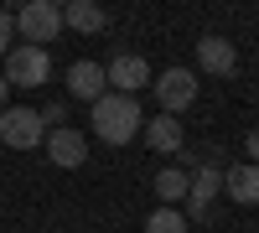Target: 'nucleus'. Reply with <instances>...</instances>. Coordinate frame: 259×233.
Wrapping results in <instances>:
<instances>
[{"label":"nucleus","instance_id":"obj_10","mask_svg":"<svg viewBox=\"0 0 259 233\" xmlns=\"http://www.w3.org/2000/svg\"><path fill=\"white\" fill-rule=\"evenodd\" d=\"M197 68L212 73V78H228L233 68H239V52H233L228 36H202L197 41Z\"/></svg>","mask_w":259,"mask_h":233},{"label":"nucleus","instance_id":"obj_9","mask_svg":"<svg viewBox=\"0 0 259 233\" xmlns=\"http://www.w3.org/2000/svg\"><path fill=\"white\" fill-rule=\"evenodd\" d=\"M140 135H145V145L156 156H182L187 151V135H182V124L171 119V114H156L150 124H140Z\"/></svg>","mask_w":259,"mask_h":233},{"label":"nucleus","instance_id":"obj_15","mask_svg":"<svg viewBox=\"0 0 259 233\" xmlns=\"http://www.w3.org/2000/svg\"><path fill=\"white\" fill-rule=\"evenodd\" d=\"M145 233H187V218L177 207H156V213L145 218Z\"/></svg>","mask_w":259,"mask_h":233},{"label":"nucleus","instance_id":"obj_12","mask_svg":"<svg viewBox=\"0 0 259 233\" xmlns=\"http://www.w3.org/2000/svg\"><path fill=\"white\" fill-rule=\"evenodd\" d=\"M62 26L99 36L104 26H109V16H104V6H94V0H68V6H62Z\"/></svg>","mask_w":259,"mask_h":233},{"label":"nucleus","instance_id":"obj_5","mask_svg":"<svg viewBox=\"0 0 259 233\" xmlns=\"http://www.w3.org/2000/svg\"><path fill=\"white\" fill-rule=\"evenodd\" d=\"M0 140L11 145V151H36L47 130H41V114L36 109H6L0 114Z\"/></svg>","mask_w":259,"mask_h":233},{"label":"nucleus","instance_id":"obj_2","mask_svg":"<svg viewBox=\"0 0 259 233\" xmlns=\"http://www.w3.org/2000/svg\"><path fill=\"white\" fill-rule=\"evenodd\" d=\"M11 83V88H41V83L52 78V57H47V47H11L6 52V73H0Z\"/></svg>","mask_w":259,"mask_h":233},{"label":"nucleus","instance_id":"obj_11","mask_svg":"<svg viewBox=\"0 0 259 233\" xmlns=\"http://www.w3.org/2000/svg\"><path fill=\"white\" fill-rule=\"evenodd\" d=\"M223 192V166H197V171H187V202H192V213H207V202Z\"/></svg>","mask_w":259,"mask_h":233},{"label":"nucleus","instance_id":"obj_1","mask_svg":"<svg viewBox=\"0 0 259 233\" xmlns=\"http://www.w3.org/2000/svg\"><path fill=\"white\" fill-rule=\"evenodd\" d=\"M89 114H94V135H99L104 145H130V140L140 135V124H145L140 104L130 99V94H104Z\"/></svg>","mask_w":259,"mask_h":233},{"label":"nucleus","instance_id":"obj_13","mask_svg":"<svg viewBox=\"0 0 259 233\" xmlns=\"http://www.w3.org/2000/svg\"><path fill=\"white\" fill-rule=\"evenodd\" d=\"M223 192H228L233 202L254 207V202H259V166H228V171H223Z\"/></svg>","mask_w":259,"mask_h":233},{"label":"nucleus","instance_id":"obj_7","mask_svg":"<svg viewBox=\"0 0 259 233\" xmlns=\"http://www.w3.org/2000/svg\"><path fill=\"white\" fill-rule=\"evenodd\" d=\"M104 78L114 83V94H130V99H135L140 88H150V62L135 57V52H124V57H114V62H104Z\"/></svg>","mask_w":259,"mask_h":233},{"label":"nucleus","instance_id":"obj_17","mask_svg":"<svg viewBox=\"0 0 259 233\" xmlns=\"http://www.w3.org/2000/svg\"><path fill=\"white\" fill-rule=\"evenodd\" d=\"M11 31H16V16H11V11H0V36L11 41Z\"/></svg>","mask_w":259,"mask_h":233},{"label":"nucleus","instance_id":"obj_6","mask_svg":"<svg viewBox=\"0 0 259 233\" xmlns=\"http://www.w3.org/2000/svg\"><path fill=\"white\" fill-rule=\"evenodd\" d=\"M47 156H52V166H62V171H78L83 161H89V140H83L73 124H57V130H47Z\"/></svg>","mask_w":259,"mask_h":233},{"label":"nucleus","instance_id":"obj_19","mask_svg":"<svg viewBox=\"0 0 259 233\" xmlns=\"http://www.w3.org/2000/svg\"><path fill=\"white\" fill-rule=\"evenodd\" d=\"M6 52H11V41H6V36H0V57H6Z\"/></svg>","mask_w":259,"mask_h":233},{"label":"nucleus","instance_id":"obj_8","mask_svg":"<svg viewBox=\"0 0 259 233\" xmlns=\"http://www.w3.org/2000/svg\"><path fill=\"white\" fill-rule=\"evenodd\" d=\"M68 94L73 99H83L94 109V104L109 94V78H104V62H73L68 68Z\"/></svg>","mask_w":259,"mask_h":233},{"label":"nucleus","instance_id":"obj_4","mask_svg":"<svg viewBox=\"0 0 259 233\" xmlns=\"http://www.w3.org/2000/svg\"><path fill=\"white\" fill-rule=\"evenodd\" d=\"M150 88H156V104L177 119L187 104H197V73L192 68H166L161 78H150Z\"/></svg>","mask_w":259,"mask_h":233},{"label":"nucleus","instance_id":"obj_3","mask_svg":"<svg viewBox=\"0 0 259 233\" xmlns=\"http://www.w3.org/2000/svg\"><path fill=\"white\" fill-rule=\"evenodd\" d=\"M16 31L26 36V47H47L62 31V6L57 0H26V6L16 11Z\"/></svg>","mask_w":259,"mask_h":233},{"label":"nucleus","instance_id":"obj_16","mask_svg":"<svg viewBox=\"0 0 259 233\" xmlns=\"http://www.w3.org/2000/svg\"><path fill=\"white\" fill-rule=\"evenodd\" d=\"M244 151H249V166H259V130H254V135L244 140Z\"/></svg>","mask_w":259,"mask_h":233},{"label":"nucleus","instance_id":"obj_14","mask_svg":"<svg viewBox=\"0 0 259 233\" xmlns=\"http://www.w3.org/2000/svg\"><path fill=\"white\" fill-rule=\"evenodd\" d=\"M156 197L161 202H182L187 197V166H166V171L156 176Z\"/></svg>","mask_w":259,"mask_h":233},{"label":"nucleus","instance_id":"obj_18","mask_svg":"<svg viewBox=\"0 0 259 233\" xmlns=\"http://www.w3.org/2000/svg\"><path fill=\"white\" fill-rule=\"evenodd\" d=\"M6 94H11V83H6V78H0V104H6Z\"/></svg>","mask_w":259,"mask_h":233}]
</instances>
